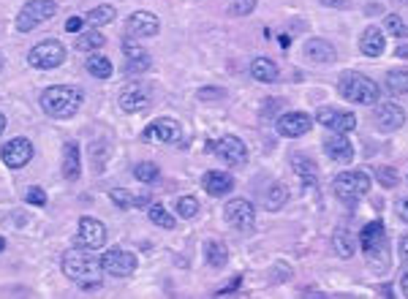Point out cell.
<instances>
[{
    "label": "cell",
    "mask_w": 408,
    "mask_h": 299,
    "mask_svg": "<svg viewBox=\"0 0 408 299\" xmlns=\"http://www.w3.org/2000/svg\"><path fill=\"white\" fill-rule=\"evenodd\" d=\"M291 166H294V171H297V177L310 188V185H316L319 182V166L310 160V158H305V155H291Z\"/></svg>",
    "instance_id": "cell-24"
},
{
    "label": "cell",
    "mask_w": 408,
    "mask_h": 299,
    "mask_svg": "<svg viewBox=\"0 0 408 299\" xmlns=\"http://www.w3.org/2000/svg\"><path fill=\"white\" fill-rule=\"evenodd\" d=\"M63 60H66V47H63L60 41H52V38L36 44V47L27 52V63H30L33 69H41V71L58 69V66H63Z\"/></svg>",
    "instance_id": "cell-6"
},
{
    "label": "cell",
    "mask_w": 408,
    "mask_h": 299,
    "mask_svg": "<svg viewBox=\"0 0 408 299\" xmlns=\"http://www.w3.org/2000/svg\"><path fill=\"white\" fill-rule=\"evenodd\" d=\"M58 14V3L55 0H30L22 5V11L16 14V30L19 33H30L33 27H38L41 22L52 19Z\"/></svg>",
    "instance_id": "cell-5"
},
{
    "label": "cell",
    "mask_w": 408,
    "mask_h": 299,
    "mask_svg": "<svg viewBox=\"0 0 408 299\" xmlns=\"http://www.w3.org/2000/svg\"><path fill=\"white\" fill-rule=\"evenodd\" d=\"M376 180L389 191V188H395L398 182H400V177H398V171L392 169V166H378L376 169Z\"/></svg>",
    "instance_id": "cell-37"
},
{
    "label": "cell",
    "mask_w": 408,
    "mask_h": 299,
    "mask_svg": "<svg viewBox=\"0 0 408 299\" xmlns=\"http://www.w3.org/2000/svg\"><path fill=\"white\" fill-rule=\"evenodd\" d=\"M115 16H117V11H115L112 5H95V8L87 14V22L95 25V27H101V25L115 22Z\"/></svg>",
    "instance_id": "cell-32"
},
{
    "label": "cell",
    "mask_w": 408,
    "mask_h": 299,
    "mask_svg": "<svg viewBox=\"0 0 408 299\" xmlns=\"http://www.w3.org/2000/svg\"><path fill=\"white\" fill-rule=\"evenodd\" d=\"M398 58H408V47H400V49H398Z\"/></svg>",
    "instance_id": "cell-49"
},
{
    "label": "cell",
    "mask_w": 408,
    "mask_h": 299,
    "mask_svg": "<svg viewBox=\"0 0 408 299\" xmlns=\"http://www.w3.org/2000/svg\"><path fill=\"white\" fill-rule=\"evenodd\" d=\"M316 120H319L324 128H330L332 134H348V131L356 128V117H354L351 112H340V109H332V106L319 109V112H316Z\"/></svg>",
    "instance_id": "cell-14"
},
{
    "label": "cell",
    "mask_w": 408,
    "mask_h": 299,
    "mask_svg": "<svg viewBox=\"0 0 408 299\" xmlns=\"http://www.w3.org/2000/svg\"><path fill=\"white\" fill-rule=\"evenodd\" d=\"M204 259H207V264H209L212 270H220V267H226V261H229V250H226L223 242L209 239V242L204 245Z\"/></svg>",
    "instance_id": "cell-25"
},
{
    "label": "cell",
    "mask_w": 408,
    "mask_h": 299,
    "mask_svg": "<svg viewBox=\"0 0 408 299\" xmlns=\"http://www.w3.org/2000/svg\"><path fill=\"white\" fill-rule=\"evenodd\" d=\"M376 123H378V128H384V131H398V128H403V123H406V112H403V106H398V104H392V101L378 104V106H376Z\"/></svg>",
    "instance_id": "cell-18"
},
{
    "label": "cell",
    "mask_w": 408,
    "mask_h": 299,
    "mask_svg": "<svg viewBox=\"0 0 408 299\" xmlns=\"http://www.w3.org/2000/svg\"><path fill=\"white\" fill-rule=\"evenodd\" d=\"M202 185L209 196H226L234 188V177L226 171H207L202 177Z\"/></svg>",
    "instance_id": "cell-22"
},
{
    "label": "cell",
    "mask_w": 408,
    "mask_h": 299,
    "mask_svg": "<svg viewBox=\"0 0 408 299\" xmlns=\"http://www.w3.org/2000/svg\"><path fill=\"white\" fill-rule=\"evenodd\" d=\"M400 289H403V294L408 297V272H403V275H400Z\"/></svg>",
    "instance_id": "cell-48"
},
{
    "label": "cell",
    "mask_w": 408,
    "mask_h": 299,
    "mask_svg": "<svg viewBox=\"0 0 408 299\" xmlns=\"http://www.w3.org/2000/svg\"><path fill=\"white\" fill-rule=\"evenodd\" d=\"M63 272H66L68 280L79 283L82 289H98L101 286V259L90 256L87 248H71L63 253Z\"/></svg>",
    "instance_id": "cell-1"
},
{
    "label": "cell",
    "mask_w": 408,
    "mask_h": 299,
    "mask_svg": "<svg viewBox=\"0 0 408 299\" xmlns=\"http://www.w3.org/2000/svg\"><path fill=\"white\" fill-rule=\"evenodd\" d=\"M104 44H106V38L101 30H87V33H79V38H76V49H82V52L101 49Z\"/></svg>",
    "instance_id": "cell-30"
},
{
    "label": "cell",
    "mask_w": 408,
    "mask_h": 299,
    "mask_svg": "<svg viewBox=\"0 0 408 299\" xmlns=\"http://www.w3.org/2000/svg\"><path fill=\"white\" fill-rule=\"evenodd\" d=\"M76 239H79V248L98 250L106 242V226L101 221H95V218H82L79 226H76Z\"/></svg>",
    "instance_id": "cell-10"
},
{
    "label": "cell",
    "mask_w": 408,
    "mask_h": 299,
    "mask_svg": "<svg viewBox=\"0 0 408 299\" xmlns=\"http://www.w3.org/2000/svg\"><path fill=\"white\" fill-rule=\"evenodd\" d=\"M101 267H104V272H109L115 278H128L136 270V256L123 248H112L101 256Z\"/></svg>",
    "instance_id": "cell-9"
},
{
    "label": "cell",
    "mask_w": 408,
    "mask_h": 299,
    "mask_svg": "<svg viewBox=\"0 0 408 299\" xmlns=\"http://www.w3.org/2000/svg\"><path fill=\"white\" fill-rule=\"evenodd\" d=\"M240 283H242V278L237 275V278H231V280H229V286L218 289V294H229V291H237V289H240Z\"/></svg>",
    "instance_id": "cell-43"
},
{
    "label": "cell",
    "mask_w": 408,
    "mask_h": 299,
    "mask_svg": "<svg viewBox=\"0 0 408 299\" xmlns=\"http://www.w3.org/2000/svg\"><path fill=\"white\" fill-rule=\"evenodd\" d=\"M3 250H5V239L0 237V253H3Z\"/></svg>",
    "instance_id": "cell-51"
},
{
    "label": "cell",
    "mask_w": 408,
    "mask_h": 299,
    "mask_svg": "<svg viewBox=\"0 0 408 299\" xmlns=\"http://www.w3.org/2000/svg\"><path fill=\"white\" fill-rule=\"evenodd\" d=\"M147 69H150V58L147 55H139V58H128L126 74H144Z\"/></svg>",
    "instance_id": "cell-39"
},
{
    "label": "cell",
    "mask_w": 408,
    "mask_h": 299,
    "mask_svg": "<svg viewBox=\"0 0 408 299\" xmlns=\"http://www.w3.org/2000/svg\"><path fill=\"white\" fill-rule=\"evenodd\" d=\"M60 171L68 182H73L82 174V158H79V145L76 142H66L63 145V160H60Z\"/></svg>",
    "instance_id": "cell-23"
},
{
    "label": "cell",
    "mask_w": 408,
    "mask_h": 299,
    "mask_svg": "<svg viewBox=\"0 0 408 299\" xmlns=\"http://www.w3.org/2000/svg\"><path fill=\"white\" fill-rule=\"evenodd\" d=\"M147 215H150V221H152V224L161 226V228H174V218L169 215V210H166L163 204H150Z\"/></svg>",
    "instance_id": "cell-33"
},
{
    "label": "cell",
    "mask_w": 408,
    "mask_h": 299,
    "mask_svg": "<svg viewBox=\"0 0 408 299\" xmlns=\"http://www.w3.org/2000/svg\"><path fill=\"white\" fill-rule=\"evenodd\" d=\"M387 90L392 95H408V71L406 69H398V71H389L387 74Z\"/></svg>",
    "instance_id": "cell-31"
},
{
    "label": "cell",
    "mask_w": 408,
    "mask_h": 299,
    "mask_svg": "<svg viewBox=\"0 0 408 299\" xmlns=\"http://www.w3.org/2000/svg\"><path fill=\"white\" fill-rule=\"evenodd\" d=\"M150 101H152V95H150V90L141 87V84H128V87L120 93V109L128 112V115L144 112V109L150 106Z\"/></svg>",
    "instance_id": "cell-17"
},
{
    "label": "cell",
    "mask_w": 408,
    "mask_h": 299,
    "mask_svg": "<svg viewBox=\"0 0 408 299\" xmlns=\"http://www.w3.org/2000/svg\"><path fill=\"white\" fill-rule=\"evenodd\" d=\"M82 101H84L82 90L66 87V84L47 87V90L41 93V109H44L49 117H55V120H68V117H73V115L79 112Z\"/></svg>",
    "instance_id": "cell-2"
},
{
    "label": "cell",
    "mask_w": 408,
    "mask_h": 299,
    "mask_svg": "<svg viewBox=\"0 0 408 299\" xmlns=\"http://www.w3.org/2000/svg\"><path fill=\"white\" fill-rule=\"evenodd\" d=\"M3 131H5V117L0 115V134H3Z\"/></svg>",
    "instance_id": "cell-50"
},
{
    "label": "cell",
    "mask_w": 408,
    "mask_h": 299,
    "mask_svg": "<svg viewBox=\"0 0 408 299\" xmlns=\"http://www.w3.org/2000/svg\"><path fill=\"white\" fill-rule=\"evenodd\" d=\"M25 199H27L30 204H38V207H44V204H47V193H44L41 188H27Z\"/></svg>",
    "instance_id": "cell-41"
},
{
    "label": "cell",
    "mask_w": 408,
    "mask_h": 299,
    "mask_svg": "<svg viewBox=\"0 0 408 299\" xmlns=\"http://www.w3.org/2000/svg\"><path fill=\"white\" fill-rule=\"evenodd\" d=\"M286 202H288V188H286L283 182H275V185H270V191H267V196H264V210L277 213Z\"/></svg>",
    "instance_id": "cell-29"
},
{
    "label": "cell",
    "mask_w": 408,
    "mask_h": 299,
    "mask_svg": "<svg viewBox=\"0 0 408 299\" xmlns=\"http://www.w3.org/2000/svg\"><path fill=\"white\" fill-rule=\"evenodd\" d=\"M158 30H161V22L150 11H136V14L128 16V22H126L128 38H152V36H158Z\"/></svg>",
    "instance_id": "cell-13"
},
{
    "label": "cell",
    "mask_w": 408,
    "mask_h": 299,
    "mask_svg": "<svg viewBox=\"0 0 408 299\" xmlns=\"http://www.w3.org/2000/svg\"><path fill=\"white\" fill-rule=\"evenodd\" d=\"M84 69H87V74L95 76V79H109V76L115 74L112 60L104 58V55H90V58L84 60Z\"/></svg>",
    "instance_id": "cell-27"
},
{
    "label": "cell",
    "mask_w": 408,
    "mask_h": 299,
    "mask_svg": "<svg viewBox=\"0 0 408 299\" xmlns=\"http://www.w3.org/2000/svg\"><path fill=\"white\" fill-rule=\"evenodd\" d=\"M82 27H84V19H82V16H68V22H66L68 33H82Z\"/></svg>",
    "instance_id": "cell-42"
},
{
    "label": "cell",
    "mask_w": 408,
    "mask_h": 299,
    "mask_svg": "<svg viewBox=\"0 0 408 299\" xmlns=\"http://www.w3.org/2000/svg\"><path fill=\"white\" fill-rule=\"evenodd\" d=\"M180 136H183V128H180V123L172 120V117H158V120H152V123L141 131V139H144V142L174 145V142H180Z\"/></svg>",
    "instance_id": "cell-8"
},
{
    "label": "cell",
    "mask_w": 408,
    "mask_h": 299,
    "mask_svg": "<svg viewBox=\"0 0 408 299\" xmlns=\"http://www.w3.org/2000/svg\"><path fill=\"white\" fill-rule=\"evenodd\" d=\"M398 215H400V221L408 224V196H403V199L398 202Z\"/></svg>",
    "instance_id": "cell-45"
},
{
    "label": "cell",
    "mask_w": 408,
    "mask_h": 299,
    "mask_svg": "<svg viewBox=\"0 0 408 299\" xmlns=\"http://www.w3.org/2000/svg\"><path fill=\"white\" fill-rule=\"evenodd\" d=\"M223 215H226V224L231 226V228H240V231L251 228L253 221H256L253 204H251V202H245V199H231V202L226 204Z\"/></svg>",
    "instance_id": "cell-15"
},
{
    "label": "cell",
    "mask_w": 408,
    "mask_h": 299,
    "mask_svg": "<svg viewBox=\"0 0 408 299\" xmlns=\"http://www.w3.org/2000/svg\"><path fill=\"white\" fill-rule=\"evenodd\" d=\"M134 177L139 182H155L158 177H161V169L155 166V163H150V160H144V163H136L134 166Z\"/></svg>",
    "instance_id": "cell-34"
},
{
    "label": "cell",
    "mask_w": 408,
    "mask_h": 299,
    "mask_svg": "<svg viewBox=\"0 0 408 299\" xmlns=\"http://www.w3.org/2000/svg\"><path fill=\"white\" fill-rule=\"evenodd\" d=\"M338 90L345 101H351V104H367V106L370 104H378V95H381L378 84L370 76L356 74V71H345V74L340 76Z\"/></svg>",
    "instance_id": "cell-3"
},
{
    "label": "cell",
    "mask_w": 408,
    "mask_h": 299,
    "mask_svg": "<svg viewBox=\"0 0 408 299\" xmlns=\"http://www.w3.org/2000/svg\"><path fill=\"white\" fill-rule=\"evenodd\" d=\"M177 213H180V218H196L199 202H196L194 196H183V199L177 202Z\"/></svg>",
    "instance_id": "cell-38"
},
{
    "label": "cell",
    "mask_w": 408,
    "mask_h": 299,
    "mask_svg": "<svg viewBox=\"0 0 408 299\" xmlns=\"http://www.w3.org/2000/svg\"><path fill=\"white\" fill-rule=\"evenodd\" d=\"M370 191V174L362 169H351V171H340L332 180V193L338 196L343 204L354 207L356 202H362V196Z\"/></svg>",
    "instance_id": "cell-4"
},
{
    "label": "cell",
    "mask_w": 408,
    "mask_h": 299,
    "mask_svg": "<svg viewBox=\"0 0 408 299\" xmlns=\"http://www.w3.org/2000/svg\"><path fill=\"white\" fill-rule=\"evenodd\" d=\"M275 125H277V134H280V136H286V139H299V136H305V134L310 131L313 120H310L305 112H286V115L277 117Z\"/></svg>",
    "instance_id": "cell-12"
},
{
    "label": "cell",
    "mask_w": 408,
    "mask_h": 299,
    "mask_svg": "<svg viewBox=\"0 0 408 299\" xmlns=\"http://www.w3.org/2000/svg\"><path fill=\"white\" fill-rule=\"evenodd\" d=\"M400 259H403V261L408 264V234L403 237V239H400Z\"/></svg>",
    "instance_id": "cell-47"
},
{
    "label": "cell",
    "mask_w": 408,
    "mask_h": 299,
    "mask_svg": "<svg viewBox=\"0 0 408 299\" xmlns=\"http://www.w3.org/2000/svg\"><path fill=\"white\" fill-rule=\"evenodd\" d=\"M403 3H408V0H403Z\"/></svg>",
    "instance_id": "cell-52"
},
{
    "label": "cell",
    "mask_w": 408,
    "mask_h": 299,
    "mask_svg": "<svg viewBox=\"0 0 408 299\" xmlns=\"http://www.w3.org/2000/svg\"><path fill=\"white\" fill-rule=\"evenodd\" d=\"M324 150H327L330 160H335V163H351V160H354V145L348 142L345 134H332V136H327V139H324Z\"/></svg>",
    "instance_id": "cell-21"
},
{
    "label": "cell",
    "mask_w": 408,
    "mask_h": 299,
    "mask_svg": "<svg viewBox=\"0 0 408 299\" xmlns=\"http://www.w3.org/2000/svg\"><path fill=\"white\" fill-rule=\"evenodd\" d=\"M109 199H112L117 207H123V210L136 207V196L131 191H126V188H112V191H109Z\"/></svg>",
    "instance_id": "cell-36"
},
{
    "label": "cell",
    "mask_w": 408,
    "mask_h": 299,
    "mask_svg": "<svg viewBox=\"0 0 408 299\" xmlns=\"http://www.w3.org/2000/svg\"><path fill=\"white\" fill-rule=\"evenodd\" d=\"M319 3L330 8H351V0H319Z\"/></svg>",
    "instance_id": "cell-44"
},
{
    "label": "cell",
    "mask_w": 408,
    "mask_h": 299,
    "mask_svg": "<svg viewBox=\"0 0 408 299\" xmlns=\"http://www.w3.org/2000/svg\"><path fill=\"white\" fill-rule=\"evenodd\" d=\"M256 8V0H234L231 5H229V14H234V16H245V14H251Z\"/></svg>",
    "instance_id": "cell-40"
},
{
    "label": "cell",
    "mask_w": 408,
    "mask_h": 299,
    "mask_svg": "<svg viewBox=\"0 0 408 299\" xmlns=\"http://www.w3.org/2000/svg\"><path fill=\"white\" fill-rule=\"evenodd\" d=\"M302 52H305V60H310V63H335L338 60L335 47L324 38H308Z\"/></svg>",
    "instance_id": "cell-20"
},
{
    "label": "cell",
    "mask_w": 408,
    "mask_h": 299,
    "mask_svg": "<svg viewBox=\"0 0 408 299\" xmlns=\"http://www.w3.org/2000/svg\"><path fill=\"white\" fill-rule=\"evenodd\" d=\"M384 25H387V33H389V36H395V38H408V25L403 22V16L389 14V16L384 19Z\"/></svg>",
    "instance_id": "cell-35"
},
{
    "label": "cell",
    "mask_w": 408,
    "mask_h": 299,
    "mask_svg": "<svg viewBox=\"0 0 408 299\" xmlns=\"http://www.w3.org/2000/svg\"><path fill=\"white\" fill-rule=\"evenodd\" d=\"M384 49H387V38H384V33H381L378 27H373V25L365 27L362 36H359V52H362L365 58H381Z\"/></svg>",
    "instance_id": "cell-19"
},
{
    "label": "cell",
    "mask_w": 408,
    "mask_h": 299,
    "mask_svg": "<svg viewBox=\"0 0 408 299\" xmlns=\"http://www.w3.org/2000/svg\"><path fill=\"white\" fill-rule=\"evenodd\" d=\"M384 239H387V234H384V224L381 221H370L362 228V234H359V242H362V250H365L367 259H373L376 253H381L387 248Z\"/></svg>",
    "instance_id": "cell-16"
},
{
    "label": "cell",
    "mask_w": 408,
    "mask_h": 299,
    "mask_svg": "<svg viewBox=\"0 0 408 299\" xmlns=\"http://www.w3.org/2000/svg\"><path fill=\"white\" fill-rule=\"evenodd\" d=\"M207 150H212L226 166H242L245 160H248V147H245V142L240 139V136H220L218 142H209Z\"/></svg>",
    "instance_id": "cell-7"
},
{
    "label": "cell",
    "mask_w": 408,
    "mask_h": 299,
    "mask_svg": "<svg viewBox=\"0 0 408 299\" xmlns=\"http://www.w3.org/2000/svg\"><path fill=\"white\" fill-rule=\"evenodd\" d=\"M251 76L256 79V82H275L280 71H277V66H275V60L270 58H256L253 63H251Z\"/></svg>",
    "instance_id": "cell-26"
},
{
    "label": "cell",
    "mask_w": 408,
    "mask_h": 299,
    "mask_svg": "<svg viewBox=\"0 0 408 299\" xmlns=\"http://www.w3.org/2000/svg\"><path fill=\"white\" fill-rule=\"evenodd\" d=\"M0 158H3L5 166H11V169H22V166H27V163L33 160V145H30L27 139L16 136V139H11V142L3 145Z\"/></svg>",
    "instance_id": "cell-11"
},
{
    "label": "cell",
    "mask_w": 408,
    "mask_h": 299,
    "mask_svg": "<svg viewBox=\"0 0 408 299\" xmlns=\"http://www.w3.org/2000/svg\"><path fill=\"white\" fill-rule=\"evenodd\" d=\"M332 245H335V250H338L340 259H351V256L356 253L354 234H351L348 228H335V234H332Z\"/></svg>",
    "instance_id": "cell-28"
},
{
    "label": "cell",
    "mask_w": 408,
    "mask_h": 299,
    "mask_svg": "<svg viewBox=\"0 0 408 299\" xmlns=\"http://www.w3.org/2000/svg\"><path fill=\"white\" fill-rule=\"evenodd\" d=\"M199 98L207 101V98H223V90H199Z\"/></svg>",
    "instance_id": "cell-46"
}]
</instances>
